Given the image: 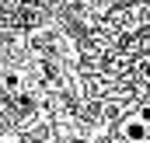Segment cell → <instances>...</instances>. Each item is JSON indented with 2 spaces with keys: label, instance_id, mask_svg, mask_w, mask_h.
<instances>
[{
  "label": "cell",
  "instance_id": "6da1fadb",
  "mask_svg": "<svg viewBox=\"0 0 150 143\" xmlns=\"http://www.w3.org/2000/svg\"><path fill=\"white\" fill-rule=\"evenodd\" d=\"M122 140L129 143H147L150 140V122L143 115H129L126 122H122Z\"/></svg>",
  "mask_w": 150,
  "mask_h": 143
}]
</instances>
